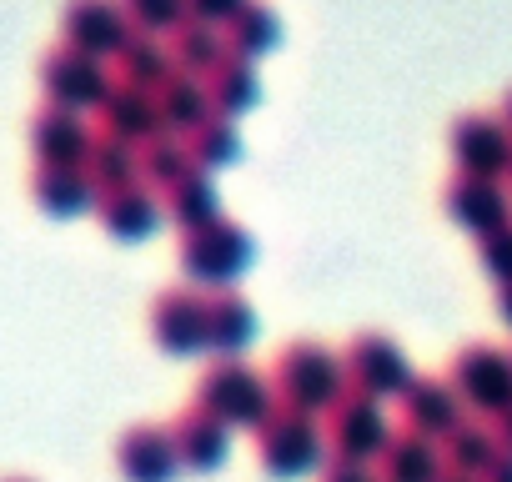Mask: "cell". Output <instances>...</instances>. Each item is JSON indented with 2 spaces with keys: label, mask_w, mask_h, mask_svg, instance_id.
Masks as SVG:
<instances>
[{
  "label": "cell",
  "mask_w": 512,
  "mask_h": 482,
  "mask_svg": "<svg viewBox=\"0 0 512 482\" xmlns=\"http://www.w3.org/2000/svg\"><path fill=\"white\" fill-rule=\"evenodd\" d=\"M442 482H482V477H472V472H452V467H447V472H442Z\"/></svg>",
  "instance_id": "obj_39"
},
{
  "label": "cell",
  "mask_w": 512,
  "mask_h": 482,
  "mask_svg": "<svg viewBox=\"0 0 512 482\" xmlns=\"http://www.w3.org/2000/svg\"><path fill=\"white\" fill-rule=\"evenodd\" d=\"M442 206H447V216H452L462 231H472V236H487V231H497L502 221H512V201H507V191H502L492 176H467V171H457V181L442 191Z\"/></svg>",
  "instance_id": "obj_13"
},
{
  "label": "cell",
  "mask_w": 512,
  "mask_h": 482,
  "mask_svg": "<svg viewBox=\"0 0 512 482\" xmlns=\"http://www.w3.org/2000/svg\"><path fill=\"white\" fill-rule=\"evenodd\" d=\"M347 382L367 397H402L412 387V367H407V352L397 342H387L382 332H362L352 337L347 347Z\"/></svg>",
  "instance_id": "obj_10"
},
{
  "label": "cell",
  "mask_w": 512,
  "mask_h": 482,
  "mask_svg": "<svg viewBox=\"0 0 512 482\" xmlns=\"http://www.w3.org/2000/svg\"><path fill=\"white\" fill-rule=\"evenodd\" d=\"M41 86L51 106H71V111H101L106 96L116 91V81L106 76V66L76 46H56L41 61Z\"/></svg>",
  "instance_id": "obj_6"
},
{
  "label": "cell",
  "mask_w": 512,
  "mask_h": 482,
  "mask_svg": "<svg viewBox=\"0 0 512 482\" xmlns=\"http://www.w3.org/2000/svg\"><path fill=\"white\" fill-rule=\"evenodd\" d=\"M241 6H246V0H186V11H191L196 21H211V26H226Z\"/></svg>",
  "instance_id": "obj_35"
},
{
  "label": "cell",
  "mask_w": 512,
  "mask_h": 482,
  "mask_svg": "<svg viewBox=\"0 0 512 482\" xmlns=\"http://www.w3.org/2000/svg\"><path fill=\"white\" fill-rule=\"evenodd\" d=\"M447 141H452L457 171H467V176H492V181L512 176V126L502 121V111H497V116H482V111L457 116L452 131H447Z\"/></svg>",
  "instance_id": "obj_9"
},
{
  "label": "cell",
  "mask_w": 512,
  "mask_h": 482,
  "mask_svg": "<svg viewBox=\"0 0 512 482\" xmlns=\"http://www.w3.org/2000/svg\"><path fill=\"white\" fill-rule=\"evenodd\" d=\"M206 91H211L216 116H241V111H251V106H256V71H251V61L231 51V56L206 76Z\"/></svg>",
  "instance_id": "obj_28"
},
{
  "label": "cell",
  "mask_w": 512,
  "mask_h": 482,
  "mask_svg": "<svg viewBox=\"0 0 512 482\" xmlns=\"http://www.w3.org/2000/svg\"><path fill=\"white\" fill-rule=\"evenodd\" d=\"M126 6V16L136 21V31H151V36H171L191 11H186V0H121Z\"/></svg>",
  "instance_id": "obj_32"
},
{
  "label": "cell",
  "mask_w": 512,
  "mask_h": 482,
  "mask_svg": "<svg viewBox=\"0 0 512 482\" xmlns=\"http://www.w3.org/2000/svg\"><path fill=\"white\" fill-rule=\"evenodd\" d=\"M196 402H201L206 412H216L226 427H262V422L277 412L272 377L251 372V367L236 362V357H216V362L201 372Z\"/></svg>",
  "instance_id": "obj_2"
},
{
  "label": "cell",
  "mask_w": 512,
  "mask_h": 482,
  "mask_svg": "<svg viewBox=\"0 0 512 482\" xmlns=\"http://www.w3.org/2000/svg\"><path fill=\"white\" fill-rule=\"evenodd\" d=\"M166 211H171V221H176L181 231L206 226V221L221 216V211H216V186L201 176V166H196L191 176H181L176 186H166Z\"/></svg>",
  "instance_id": "obj_30"
},
{
  "label": "cell",
  "mask_w": 512,
  "mask_h": 482,
  "mask_svg": "<svg viewBox=\"0 0 512 482\" xmlns=\"http://www.w3.org/2000/svg\"><path fill=\"white\" fill-rule=\"evenodd\" d=\"M497 312H502V322L512 327V282H497Z\"/></svg>",
  "instance_id": "obj_37"
},
{
  "label": "cell",
  "mask_w": 512,
  "mask_h": 482,
  "mask_svg": "<svg viewBox=\"0 0 512 482\" xmlns=\"http://www.w3.org/2000/svg\"><path fill=\"white\" fill-rule=\"evenodd\" d=\"M116 66H121V81H126V86H141V91H161L171 76H181L171 46H161L151 31H141V36L116 56Z\"/></svg>",
  "instance_id": "obj_25"
},
{
  "label": "cell",
  "mask_w": 512,
  "mask_h": 482,
  "mask_svg": "<svg viewBox=\"0 0 512 482\" xmlns=\"http://www.w3.org/2000/svg\"><path fill=\"white\" fill-rule=\"evenodd\" d=\"M462 392L442 377H412V387L402 392V422L412 432H427V437H447L457 422H462Z\"/></svg>",
  "instance_id": "obj_15"
},
{
  "label": "cell",
  "mask_w": 512,
  "mask_h": 482,
  "mask_svg": "<svg viewBox=\"0 0 512 482\" xmlns=\"http://www.w3.org/2000/svg\"><path fill=\"white\" fill-rule=\"evenodd\" d=\"M171 56H176V66L186 71V76H211L226 56H231V41L211 26V21H196V16H186L176 31H171Z\"/></svg>",
  "instance_id": "obj_23"
},
{
  "label": "cell",
  "mask_w": 512,
  "mask_h": 482,
  "mask_svg": "<svg viewBox=\"0 0 512 482\" xmlns=\"http://www.w3.org/2000/svg\"><path fill=\"white\" fill-rule=\"evenodd\" d=\"M116 467H121L126 482H171L176 467H181V452H176L171 427L141 422V427L121 432V442H116Z\"/></svg>",
  "instance_id": "obj_14"
},
{
  "label": "cell",
  "mask_w": 512,
  "mask_h": 482,
  "mask_svg": "<svg viewBox=\"0 0 512 482\" xmlns=\"http://www.w3.org/2000/svg\"><path fill=\"white\" fill-rule=\"evenodd\" d=\"M171 437H176L181 467H191V472H216V467L226 462V422H221L216 412H206L201 402L176 417Z\"/></svg>",
  "instance_id": "obj_17"
},
{
  "label": "cell",
  "mask_w": 512,
  "mask_h": 482,
  "mask_svg": "<svg viewBox=\"0 0 512 482\" xmlns=\"http://www.w3.org/2000/svg\"><path fill=\"white\" fill-rule=\"evenodd\" d=\"M256 437H262L256 452H262V467L272 477H302L327 452V437L312 422V412H292V407H277L262 427H256Z\"/></svg>",
  "instance_id": "obj_4"
},
{
  "label": "cell",
  "mask_w": 512,
  "mask_h": 482,
  "mask_svg": "<svg viewBox=\"0 0 512 482\" xmlns=\"http://www.w3.org/2000/svg\"><path fill=\"white\" fill-rule=\"evenodd\" d=\"M136 36L141 31L121 0H66V11H61V46H76L96 61L121 56Z\"/></svg>",
  "instance_id": "obj_5"
},
{
  "label": "cell",
  "mask_w": 512,
  "mask_h": 482,
  "mask_svg": "<svg viewBox=\"0 0 512 482\" xmlns=\"http://www.w3.org/2000/svg\"><path fill=\"white\" fill-rule=\"evenodd\" d=\"M502 452H507V447H502L497 427H482V422H467V417L442 437V457H447L452 472H472V477H482Z\"/></svg>",
  "instance_id": "obj_24"
},
{
  "label": "cell",
  "mask_w": 512,
  "mask_h": 482,
  "mask_svg": "<svg viewBox=\"0 0 512 482\" xmlns=\"http://www.w3.org/2000/svg\"><path fill=\"white\" fill-rule=\"evenodd\" d=\"M96 216H101V226H106L111 236H121V241H141V236L156 226L161 206H156V196H151L146 186H136V181H131V186L101 191Z\"/></svg>",
  "instance_id": "obj_20"
},
{
  "label": "cell",
  "mask_w": 512,
  "mask_h": 482,
  "mask_svg": "<svg viewBox=\"0 0 512 482\" xmlns=\"http://www.w3.org/2000/svg\"><path fill=\"white\" fill-rule=\"evenodd\" d=\"M392 442V427L382 417V397H367V392H347L332 412H327V447L332 457H357V462H372L382 457Z\"/></svg>",
  "instance_id": "obj_8"
},
{
  "label": "cell",
  "mask_w": 512,
  "mask_h": 482,
  "mask_svg": "<svg viewBox=\"0 0 512 482\" xmlns=\"http://www.w3.org/2000/svg\"><path fill=\"white\" fill-rule=\"evenodd\" d=\"M86 171L101 191H116V186H131L141 176V141H126L116 131H101L91 156H86Z\"/></svg>",
  "instance_id": "obj_26"
},
{
  "label": "cell",
  "mask_w": 512,
  "mask_h": 482,
  "mask_svg": "<svg viewBox=\"0 0 512 482\" xmlns=\"http://www.w3.org/2000/svg\"><path fill=\"white\" fill-rule=\"evenodd\" d=\"M196 171V156H191V141H181L176 131H161L141 146V176L151 186H176L181 176Z\"/></svg>",
  "instance_id": "obj_29"
},
{
  "label": "cell",
  "mask_w": 512,
  "mask_h": 482,
  "mask_svg": "<svg viewBox=\"0 0 512 482\" xmlns=\"http://www.w3.org/2000/svg\"><path fill=\"white\" fill-rule=\"evenodd\" d=\"M206 322H211V352H221V357H236L256 337V312L231 287H216L206 297Z\"/></svg>",
  "instance_id": "obj_22"
},
{
  "label": "cell",
  "mask_w": 512,
  "mask_h": 482,
  "mask_svg": "<svg viewBox=\"0 0 512 482\" xmlns=\"http://www.w3.org/2000/svg\"><path fill=\"white\" fill-rule=\"evenodd\" d=\"M477 262H482V272H487V277L512 282V221H502L497 231L477 236Z\"/></svg>",
  "instance_id": "obj_33"
},
{
  "label": "cell",
  "mask_w": 512,
  "mask_h": 482,
  "mask_svg": "<svg viewBox=\"0 0 512 482\" xmlns=\"http://www.w3.org/2000/svg\"><path fill=\"white\" fill-rule=\"evenodd\" d=\"M156 101H161V126L166 131H176V136H191L196 126H206L211 116H216V106H211V91H206V76H171L161 91H156Z\"/></svg>",
  "instance_id": "obj_21"
},
{
  "label": "cell",
  "mask_w": 512,
  "mask_h": 482,
  "mask_svg": "<svg viewBox=\"0 0 512 482\" xmlns=\"http://www.w3.org/2000/svg\"><path fill=\"white\" fill-rule=\"evenodd\" d=\"M377 462H382V482H442V472H447L442 442L427 432H412V427L392 432V442Z\"/></svg>",
  "instance_id": "obj_16"
},
{
  "label": "cell",
  "mask_w": 512,
  "mask_h": 482,
  "mask_svg": "<svg viewBox=\"0 0 512 482\" xmlns=\"http://www.w3.org/2000/svg\"><path fill=\"white\" fill-rule=\"evenodd\" d=\"M502 121H507V126H512V91H507V96H502Z\"/></svg>",
  "instance_id": "obj_40"
},
{
  "label": "cell",
  "mask_w": 512,
  "mask_h": 482,
  "mask_svg": "<svg viewBox=\"0 0 512 482\" xmlns=\"http://www.w3.org/2000/svg\"><path fill=\"white\" fill-rule=\"evenodd\" d=\"M497 437H502V447L512 452V407H507V412H497Z\"/></svg>",
  "instance_id": "obj_38"
},
{
  "label": "cell",
  "mask_w": 512,
  "mask_h": 482,
  "mask_svg": "<svg viewBox=\"0 0 512 482\" xmlns=\"http://www.w3.org/2000/svg\"><path fill=\"white\" fill-rule=\"evenodd\" d=\"M41 211L51 216H81L101 201V186L91 181L86 166H36V181H31Z\"/></svg>",
  "instance_id": "obj_19"
},
{
  "label": "cell",
  "mask_w": 512,
  "mask_h": 482,
  "mask_svg": "<svg viewBox=\"0 0 512 482\" xmlns=\"http://www.w3.org/2000/svg\"><path fill=\"white\" fill-rule=\"evenodd\" d=\"M11 482H26V477H11Z\"/></svg>",
  "instance_id": "obj_41"
},
{
  "label": "cell",
  "mask_w": 512,
  "mask_h": 482,
  "mask_svg": "<svg viewBox=\"0 0 512 482\" xmlns=\"http://www.w3.org/2000/svg\"><path fill=\"white\" fill-rule=\"evenodd\" d=\"M322 482H382V472H372V467L357 462V457H332V462L322 467Z\"/></svg>",
  "instance_id": "obj_34"
},
{
  "label": "cell",
  "mask_w": 512,
  "mask_h": 482,
  "mask_svg": "<svg viewBox=\"0 0 512 482\" xmlns=\"http://www.w3.org/2000/svg\"><path fill=\"white\" fill-rule=\"evenodd\" d=\"M452 387L462 392V402L472 412H507L512 407V352L492 347V342H472L457 352L452 362Z\"/></svg>",
  "instance_id": "obj_7"
},
{
  "label": "cell",
  "mask_w": 512,
  "mask_h": 482,
  "mask_svg": "<svg viewBox=\"0 0 512 482\" xmlns=\"http://www.w3.org/2000/svg\"><path fill=\"white\" fill-rule=\"evenodd\" d=\"M251 267V236L236 221H206L181 236V272L201 287H226Z\"/></svg>",
  "instance_id": "obj_3"
},
{
  "label": "cell",
  "mask_w": 512,
  "mask_h": 482,
  "mask_svg": "<svg viewBox=\"0 0 512 482\" xmlns=\"http://www.w3.org/2000/svg\"><path fill=\"white\" fill-rule=\"evenodd\" d=\"M272 392H277V407H292V412H332L352 382H347V357H332L322 342H292L277 367H272Z\"/></svg>",
  "instance_id": "obj_1"
},
{
  "label": "cell",
  "mask_w": 512,
  "mask_h": 482,
  "mask_svg": "<svg viewBox=\"0 0 512 482\" xmlns=\"http://www.w3.org/2000/svg\"><path fill=\"white\" fill-rule=\"evenodd\" d=\"M91 146H96V131L81 121V111H71V106L36 111V121H31L36 166H86Z\"/></svg>",
  "instance_id": "obj_12"
},
{
  "label": "cell",
  "mask_w": 512,
  "mask_h": 482,
  "mask_svg": "<svg viewBox=\"0 0 512 482\" xmlns=\"http://www.w3.org/2000/svg\"><path fill=\"white\" fill-rule=\"evenodd\" d=\"M191 156L196 166H226L241 156V136H236V116H211L206 126H196L191 136Z\"/></svg>",
  "instance_id": "obj_31"
},
{
  "label": "cell",
  "mask_w": 512,
  "mask_h": 482,
  "mask_svg": "<svg viewBox=\"0 0 512 482\" xmlns=\"http://www.w3.org/2000/svg\"><path fill=\"white\" fill-rule=\"evenodd\" d=\"M482 482H512V452H502V457L482 472Z\"/></svg>",
  "instance_id": "obj_36"
},
{
  "label": "cell",
  "mask_w": 512,
  "mask_h": 482,
  "mask_svg": "<svg viewBox=\"0 0 512 482\" xmlns=\"http://www.w3.org/2000/svg\"><path fill=\"white\" fill-rule=\"evenodd\" d=\"M151 337L161 352L171 357H191L201 347H211V322H206V297L171 287L151 302Z\"/></svg>",
  "instance_id": "obj_11"
},
{
  "label": "cell",
  "mask_w": 512,
  "mask_h": 482,
  "mask_svg": "<svg viewBox=\"0 0 512 482\" xmlns=\"http://www.w3.org/2000/svg\"><path fill=\"white\" fill-rule=\"evenodd\" d=\"M101 131H116V136H126V141H151V136H161L166 126H161V101H156V91H141V86H126V81H116V91L106 96V106H101Z\"/></svg>",
  "instance_id": "obj_18"
},
{
  "label": "cell",
  "mask_w": 512,
  "mask_h": 482,
  "mask_svg": "<svg viewBox=\"0 0 512 482\" xmlns=\"http://www.w3.org/2000/svg\"><path fill=\"white\" fill-rule=\"evenodd\" d=\"M226 41H231L236 56L256 61V56H267L282 41V21H277V11L267 6V0H246V6L226 21Z\"/></svg>",
  "instance_id": "obj_27"
}]
</instances>
